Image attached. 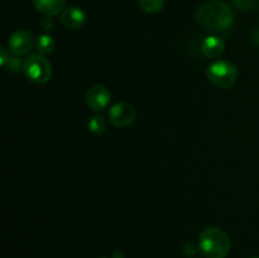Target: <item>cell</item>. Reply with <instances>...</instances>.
<instances>
[{
    "label": "cell",
    "instance_id": "obj_8",
    "mask_svg": "<svg viewBox=\"0 0 259 258\" xmlns=\"http://www.w3.org/2000/svg\"><path fill=\"white\" fill-rule=\"evenodd\" d=\"M88 15L81 8L68 7L61 12L60 23L66 29H80L86 24Z\"/></svg>",
    "mask_w": 259,
    "mask_h": 258
},
{
    "label": "cell",
    "instance_id": "obj_14",
    "mask_svg": "<svg viewBox=\"0 0 259 258\" xmlns=\"http://www.w3.org/2000/svg\"><path fill=\"white\" fill-rule=\"evenodd\" d=\"M257 2L258 0H232L233 5L239 10H243V12L252 10L257 4Z\"/></svg>",
    "mask_w": 259,
    "mask_h": 258
},
{
    "label": "cell",
    "instance_id": "obj_19",
    "mask_svg": "<svg viewBox=\"0 0 259 258\" xmlns=\"http://www.w3.org/2000/svg\"><path fill=\"white\" fill-rule=\"evenodd\" d=\"M111 258H124V254L121 250H115V252L113 253V255H111Z\"/></svg>",
    "mask_w": 259,
    "mask_h": 258
},
{
    "label": "cell",
    "instance_id": "obj_20",
    "mask_svg": "<svg viewBox=\"0 0 259 258\" xmlns=\"http://www.w3.org/2000/svg\"><path fill=\"white\" fill-rule=\"evenodd\" d=\"M99 258H108V257H99Z\"/></svg>",
    "mask_w": 259,
    "mask_h": 258
},
{
    "label": "cell",
    "instance_id": "obj_9",
    "mask_svg": "<svg viewBox=\"0 0 259 258\" xmlns=\"http://www.w3.org/2000/svg\"><path fill=\"white\" fill-rule=\"evenodd\" d=\"M225 51V43L223 38L218 35H209L201 43V52L207 58H219Z\"/></svg>",
    "mask_w": 259,
    "mask_h": 258
},
{
    "label": "cell",
    "instance_id": "obj_1",
    "mask_svg": "<svg viewBox=\"0 0 259 258\" xmlns=\"http://www.w3.org/2000/svg\"><path fill=\"white\" fill-rule=\"evenodd\" d=\"M197 24L211 33H223L230 29L234 22L232 8L222 0H210L197 8L195 13Z\"/></svg>",
    "mask_w": 259,
    "mask_h": 258
},
{
    "label": "cell",
    "instance_id": "obj_18",
    "mask_svg": "<svg viewBox=\"0 0 259 258\" xmlns=\"http://www.w3.org/2000/svg\"><path fill=\"white\" fill-rule=\"evenodd\" d=\"M40 25H42L43 29L46 30H50L53 28V20H52V17H45L42 19V22H40Z\"/></svg>",
    "mask_w": 259,
    "mask_h": 258
},
{
    "label": "cell",
    "instance_id": "obj_17",
    "mask_svg": "<svg viewBox=\"0 0 259 258\" xmlns=\"http://www.w3.org/2000/svg\"><path fill=\"white\" fill-rule=\"evenodd\" d=\"M10 57H12V56H10V53H8L7 48L0 47V63H2L3 67H7Z\"/></svg>",
    "mask_w": 259,
    "mask_h": 258
},
{
    "label": "cell",
    "instance_id": "obj_16",
    "mask_svg": "<svg viewBox=\"0 0 259 258\" xmlns=\"http://www.w3.org/2000/svg\"><path fill=\"white\" fill-rule=\"evenodd\" d=\"M7 66H9V70L12 71V72H18V71L23 70V63L22 61L19 60V56H12Z\"/></svg>",
    "mask_w": 259,
    "mask_h": 258
},
{
    "label": "cell",
    "instance_id": "obj_21",
    "mask_svg": "<svg viewBox=\"0 0 259 258\" xmlns=\"http://www.w3.org/2000/svg\"><path fill=\"white\" fill-rule=\"evenodd\" d=\"M252 258H259V257H252Z\"/></svg>",
    "mask_w": 259,
    "mask_h": 258
},
{
    "label": "cell",
    "instance_id": "obj_4",
    "mask_svg": "<svg viewBox=\"0 0 259 258\" xmlns=\"http://www.w3.org/2000/svg\"><path fill=\"white\" fill-rule=\"evenodd\" d=\"M23 73L33 83L43 85L50 81L52 76V66L47 58L39 53L29 55L23 62Z\"/></svg>",
    "mask_w": 259,
    "mask_h": 258
},
{
    "label": "cell",
    "instance_id": "obj_12",
    "mask_svg": "<svg viewBox=\"0 0 259 258\" xmlns=\"http://www.w3.org/2000/svg\"><path fill=\"white\" fill-rule=\"evenodd\" d=\"M139 8L148 14H156L163 9L166 0H137Z\"/></svg>",
    "mask_w": 259,
    "mask_h": 258
},
{
    "label": "cell",
    "instance_id": "obj_3",
    "mask_svg": "<svg viewBox=\"0 0 259 258\" xmlns=\"http://www.w3.org/2000/svg\"><path fill=\"white\" fill-rule=\"evenodd\" d=\"M206 77L211 85L219 89H229L237 82L239 71L229 61H215L207 66Z\"/></svg>",
    "mask_w": 259,
    "mask_h": 258
},
{
    "label": "cell",
    "instance_id": "obj_5",
    "mask_svg": "<svg viewBox=\"0 0 259 258\" xmlns=\"http://www.w3.org/2000/svg\"><path fill=\"white\" fill-rule=\"evenodd\" d=\"M136 116L137 113L134 106L125 101H119V103L111 105L108 113L109 121L115 128H126V126L132 125L136 120Z\"/></svg>",
    "mask_w": 259,
    "mask_h": 258
},
{
    "label": "cell",
    "instance_id": "obj_2",
    "mask_svg": "<svg viewBox=\"0 0 259 258\" xmlns=\"http://www.w3.org/2000/svg\"><path fill=\"white\" fill-rule=\"evenodd\" d=\"M230 239L218 227H209L200 233L199 249L205 258H227L230 252Z\"/></svg>",
    "mask_w": 259,
    "mask_h": 258
},
{
    "label": "cell",
    "instance_id": "obj_13",
    "mask_svg": "<svg viewBox=\"0 0 259 258\" xmlns=\"http://www.w3.org/2000/svg\"><path fill=\"white\" fill-rule=\"evenodd\" d=\"M88 128L91 133L96 134V136H99V134H103L104 132L106 131L105 119H104L101 115L93 116V118H90V120H89Z\"/></svg>",
    "mask_w": 259,
    "mask_h": 258
},
{
    "label": "cell",
    "instance_id": "obj_6",
    "mask_svg": "<svg viewBox=\"0 0 259 258\" xmlns=\"http://www.w3.org/2000/svg\"><path fill=\"white\" fill-rule=\"evenodd\" d=\"M35 45L34 38L32 33L27 30H17L13 34H10L8 39V48L14 56H24L30 52L33 46Z\"/></svg>",
    "mask_w": 259,
    "mask_h": 258
},
{
    "label": "cell",
    "instance_id": "obj_15",
    "mask_svg": "<svg viewBox=\"0 0 259 258\" xmlns=\"http://www.w3.org/2000/svg\"><path fill=\"white\" fill-rule=\"evenodd\" d=\"M199 250V245L194 244V243L191 242H187L186 244H184V247H182V254H184L185 257H192V255L196 254Z\"/></svg>",
    "mask_w": 259,
    "mask_h": 258
},
{
    "label": "cell",
    "instance_id": "obj_7",
    "mask_svg": "<svg viewBox=\"0 0 259 258\" xmlns=\"http://www.w3.org/2000/svg\"><path fill=\"white\" fill-rule=\"evenodd\" d=\"M110 91L104 85H94L86 93V104L93 111H101L110 103Z\"/></svg>",
    "mask_w": 259,
    "mask_h": 258
},
{
    "label": "cell",
    "instance_id": "obj_10",
    "mask_svg": "<svg viewBox=\"0 0 259 258\" xmlns=\"http://www.w3.org/2000/svg\"><path fill=\"white\" fill-rule=\"evenodd\" d=\"M32 3L45 17H55L65 9L66 0H32Z\"/></svg>",
    "mask_w": 259,
    "mask_h": 258
},
{
    "label": "cell",
    "instance_id": "obj_11",
    "mask_svg": "<svg viewBox=\"0 0 259 258\" xmlns=\"http://www.w3.org/2000/svg\"><path fill=\"white\" fill-rule=\"evenodd\" d=\"M35 50L39 55H48V53L52 52L56 47V42L53 39V37L48 34H42L35 39Z\"/></svg>",
    "mask_w": 259,
    "mask_h": 258
}]
</instances>
